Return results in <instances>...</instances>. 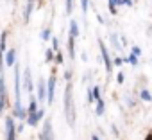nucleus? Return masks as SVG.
Returning a JSON list of instances; mask_svg holds the SVG:
<instances>
[{"instance_id":"nucleus-12","label":"nucleus","mask_w":152,"mask_h":140,"mask_svg":"<svg viewBox=\"0 0 152 140\" xmlns=\"http://www.w3.org/2000/svg\"><path fill=\"white\" fill-rule=\"evenodd\" d=\"M32 9H34V0H27V6H25V13H23V20L29 22L31 15H32Z\"/></svg>"},{"instance_id":"nucleus-9","label":"nucleus","mask_w":152,"mask_h":140,"mask_svg":"<svg viewBox=\"0 0 152 140\" xmlns=\"http://www.w3.org/2000/svg\"><path fill=\"white\" fill-rule=\"evenodd\" d=\"M15 63H16V50L9 49L7 54H4V65L6 66H15Z\"/></svg>"},{"instance_id":"nucleus-1","label":"nucleus","mask_w":152,"mask_h":140,"mask_svg":"<svg viewBox=\"0 0 152 140\" xmlns=\"http://www.w3.org/2000/svg\"><path fill=\"white\" fill-rule=\"evenodd\" d=\"M63 106H64V117L70 127L75 126V104H73V86L68 81L64 86V95H63Z\"/></svg>"},{"instance_id":"nucleus-34","label":"nucleus","mask_w":152,"mask_h":140,"mask_svg":"<svg viewBox=\"0 0 152 140\" xmlns=\"http://www.w3.org/2000/svg\"><path fill=\"white\" fill-rule=\"evenodd\" d=\"M145 140H152V131H150V133H148V135L145 136Z\"/></svg>"},{"instance_id":"nucleus-15","label":"nucleus","mask_w":152,"mask_h":140,"mask_svg":"<svg viewBox=\"0 0 152 140\" xmlns=\"http://www.w3.org/2000/svg\"><path fill=\"white\" fill-rule=\"evenodd\" d=\"M95 102H97V115H104V99L100 97Z\"/></svg>"},{"instance_id":"nucleus-31","label":"nucleus","mask_w":152,"mask_h":140,"mask_svg":"<svg viewBox=\"0 0 152 140\" xmlns=\"http://www.w3.org/2000/svg\"><path fill=\"white\" fill-rule=\"evenodd\" d=\"M4 110H6V104H4L2 101H0V113H4Z\"/></svg>"},{"instance_id":"nucleus-32","label":"nucleus","mask_w":152,"mask_h":140,"mask_svg":"<svg viewBox=\"0 0 152 140\" xmlns=\"http://www.w3.org/2000/svg\"><path fill=\"white\" fill-rule=\"evenodd\" d=\"M16 131H18V133H22V131H23V124H20V126H16Z\"/></svg>"},{"instance_id":"nucleus-18","label":"nucleus","mask_w":152,"mask_h":140,"mask_svg":"<svg viewBox=\"0 0 152 140\" xmlns=\"http://www.w3.org/2000/svg\"><path fill=\"white\" fill-rule=\"evenodd\" d=\"M111 43H113V47H115V49H122V45H120L118 36H116V34H111Z\"/></svg>"},{"instance_id":"nucleus-25","label":"nucleus","mask_w":152,"mask_h":140,"mask_svg":"<svg viewBox=\"0 0 152 140\" xmlns=\"http://www.w3.org/2000/svg\"><path fill=\"white\" fill-rule=\"evenodd\" d=\"M124 79H125L124 72H118V76H116V81H118V85H122V83H124Z\"/></svg>"},{"instance_id":"nucleus-28","label":"nucleus","mask_w":152,"mask_h":140,"mask_svg":"<svg viewBox=\"0 0 152 140\" xmlns=\"http://www.w3.org/2000/svg\"><path fill=\"white\" fill-rule=\"evenodd\" d=\"M95 99H93V92H91V88L88 90V102H93Z\"/></svg>"},{"instance_id":"nucleus-8","label":"nucleus","mask_w":152,"mask_h":140,"mask_svg":"<svg viewBox=\"0 0 152 140\" xmlns=\"http://www.w3.org/2000/svg\"><path fill=\"white\" fill-rule=\"evenodd\" d=\"M23 88H25V92H32V72H31V68L23 70Z\"/></svg>"},{"instance_id":"nucleus-20","label":"nucleus","mask_w":152,"mask_h":140,"mask_svg":"<svg viewBox=\"0 0 152 140\" xmlns=\"http://www.w3.org/2000/svg\"><path fill=\"white\" fill-rule=\"evenodd\" d=\"M81 7H83V13L86 15L88 13V7H90V0H81Z\"/></svg>"},{"instance_id":"nucleus-11","label":"nucleus","mask_w":152,"mask_h":140,"mask_svg":"<svg viewBox=\"0 0 152 140\" xmlns=\"http://www.w3.org/2000/svg\"><path fill=\"white\" fill-rule=\"evenodd\" d=\"M0 101L7 104V90H6V79L0 77Z\"/></svg>"},{"instance_id":"nucleus-10","label":"nucleus","mask_w":152,"mask_h":140,"mask_svg":"<svg viewBox=\"0 0 152 140\" xmlns=\"http://www.w3.org/2000/svg\"><path fill=\"white\" fill-rule=\"evenodd\" d=\"M47 99V83H45V79L41 77L39 81H38V99L36 101H45Z\"/></svg>"},{"instance_id":"nucleus-30","label":"nucleus","mask_w":152,"mask_h":140,"mask_svg":"<svg viewBox=\"0 0 152 140\" xmlns=\"http://www.w3.org/2000/svg\"><path fill=\"white\" fill-rule=\"evenodd\" d=\"M109 2H113L115 6H120V4H124V0H109Z\"/></svg>"},{"instance_id":"nucleus-23","label":"nucleus","mask_w":152,"mask_h":140,"mask_svg":"<svg viewBox=\"0 0 152 140\" xmlns=\"http://www.w3.org/2000/svg\"><path fill=\"white\" fill-rule=\"evenodd\" d=\"M72 9H73V0H66V13L70 15Z\"/></svg>"},{"instance_id":"nucleus-24","label":"nucleus","mask_w":152,"mask_h":140,"mask_svg":"<svg viewBox=\"0 0 152 140\" xmlns=\"http://www.w3.org/2000/svg\"><path fill=\"white\" fill-rule=\"evenodd\" d=\"M52 50H59V40L52 38Z\"/></svg>"},{"instance_id":"nucleus-2","label":"nucleus","mask_w":152,"mask_h":140,"mask_svg":"<svg viewBox=\"0 0 152 140\" xmlns=\"http://www.w3.org/2000/svg\"><path fill=\"white\" fill-rule=\"evenodd\" d=\"M20 65L15 63V104H22L20 94H22V86H20Z\"/></svg>"},{"instance_id":"nucleus-22","label":"nucleus","mask_w":152,"mask_h":140,"mask_svg":"<svg viewBox=\"0 0 152 140\" xmlns=\"http://www.w3.org/2000/svg\"><path fill=\"white\" fill-rule=\"evenodd\" d=\"M54 59H56V63H57V65H61V63H63V54L57 50V54H54Z\"/></svg>"},{"instance_id":"nucleus-6","label":"nucleus","mask_w":152,"mask_h":140,"mask_svg":"<svg viewBox=\"0 0 152 140\" xmlns=\"http://www.w3.org/2000/svg\"><path fill=\"white\" fill-rule=\"evenodd\" d=\"M39 140H54V131H52V120L50 119H45L43 129L39 133Z\"/></svg>"},{"instance_id":"nucleus-7","label":"nucleus","mask_w":152,"mask_h":140,"mask_svg":"<svg viewBox=\"0 0 152 140\" xmlns=\"http://www.w3.org/2000/svg\"><path fill=\"white\" fill-rule=\"evenodd\" d=\"M43 115H45V111H43V110H38L36 113H27V117H25V119H27V124H29V126H32V127H36V126H38V122L43 119Z\"/></svg>"},{"instance_id":"nucleus-26","label":"nucleus","mask_w":152,"mask_h":140,"mask_svg":"<svg viewBox=\"0 0 152 140\" xmlns=\"http://www.w3.org/2000/svg\"><path fill=\"white\" fill-rule=\"evenodd\" d=\"M109 11H111V15H116V6L113 2H109Z\"/></svg>"},{"instance_id":"nucleus-14","label":"nucleus","mask_w":152,"mask_h":140,"mask_svg":"<svg viewBox=\"0 0 152 140\" xmlns=\"http://www.w3.org/2000/svg\"><path fill=\"white\" fill-rule=\"evenodd\" d=\"M68 54H70V57L73 59L75 57V38H68Z\"/></svg>"},{"instance_id":"nucleus-16","label":"nucleus","mask_w":152,"mask_h":140,"mask_svg":"<svg viewBox=\"0 0 152 140\" xmlns=\"http://www.w3.org/2000/svg\"><path fill=\"white\" fill-rule=\"evenodd\" d=\"M140 97L145 101V102H148V101H152V95H150V92L148 90H141V94H140Z\"/></svg>"},{"instance_id":"nucleus-29","label":"nucleus","mask_w":152,"mask_h":140,"mask_svg":"<svg viewBox=\"0 0 152 140\" xmlns=\"http://www.w3.org/2000/svg\"><path fill=\"white\" fill-rule=\"evenodd\" d=\"M122 63H124V57H115V65L116 66H120Z\"/></svg>"},{"instance_id":"nucleus-27","label":"nucleus","mask_w":152,"mask_h":140,"mask_svg":"<svg viewBox=\"0 0 152 140\" xmlns=\"http://www.w3.org/2000/svg\"><path fill=\"white\" fill-rule=\"evenodd\" d=\"M132 54H134V56H140V54H141V49H140V47H132Z\"/></svg>"},{"instance_id":"nucleus-19","label":"nucleus","mask_w":152,"mask_h":140,"mask_svg":"<svg viewBox=\"0 0 152 140\" xmlns=\"http://www.w3.org/2000/svg\"><path fill=\"white\" fill-rule=\"evenodd\" d=\"M52 59H54V50H52V49H47V52H45V61L50 63Z\"/></svg>"},{"instance_id":"nucleus-17","label":"nucleus","mask_w":152,"mask_h":140,"mask_svg":"<svg viewBox=\"0 0 152 140\" xmlns=\"http://www.w3.org/2000/svg\"><path fill=\"white\" fill-rule=\"evenodd\" d=\"M124 61H125V63H131V65H138V56L131 54V56H127V57H125Z\"/></svg>"},{"instance_id":"nucleus-13","label":"nucleus","mask_w":152,"mask_h":140,"mask_svg":"<svg viewBox=\"0 0 152 140\" xmlns=\"http://www.w3.org/2000/svg\"><path fill=\"white\" fill-rule=\"evenodd\" d=\"M70 36L72 38H77L79 36V25H77V22H75V20L70 22Z\"/></svg>"},{"instance_id":"nucleus-35","label":"nucleus","mask_w":152,"mask_h":140,"mask_svg":"<svg viewBox=\"0 0 152 140\" xmlns=\"http://www.w3.org/2000/svg\"><path fill=\"white\" fill-rule=\"evenodd\" d=\"M91 140H100V138H99L97 135H93V136H91Z\"/></svg>"},{"instance_id":"nucleus-33","label":"nucleus","mask_w":152,"mask_h":140,"mask_svg":"<svg viewBox=\"0 0 152 140\" xmlns=\"http://www.w3.org/2000/svg\"><path fill=\"white\" fill-rule=\"evenodd\" d=\"M124 4L125 6H132V0H124Z\"/></svg>"},{"instance_id":"nucleus-4","label":"nucleus","mask_w":152,"mask_h":140,"mask_svg":"<svg viewBox=\"0 0 152 140\" xmlns=\"http://www.w3.org/2000/svg\"><path fill=\"white\" fill-rule=\"evenodd\" d=\"M56 74H52L47 81V102L52 104L54 102V94H56Z\"/></svg>"},{"instance_id":"nucleus-5","label":"nucleus","mask_w":152,"mask_h":140,"mask_svg":"<svg viewBox=\"0 0 152 140\" xmlns=\"http://www.w3.org/2000/svg\"><path fill=\"white\" fill-rule=\"evenodd\" d=\"M6 140H16V126L13 117H6Z\"/></svg>"},{"instance_id":"nucleus-3","label":"nucleus","mask_w":152,"mask_h":140,"mask_svg":"<svg viewBox=\"0 0 152 140\" xmlns=\"http://www.w3.org/2000/svg\"><path fill=\"white\" fill-rule=\"evenodd\" d=\"M99 47H100V54H102V59H104V65H106V72L109 74V72H113V63H111V56H109V52H107V49H106V45H104V41L102 40H99Z\"/></svg>"},{"instance_id":"nucleus-21","label":"nucleus","mask_w":152,"mask_h":140,"mask_svg":"<svg viewBox=\"0 0 152 140\" xmlns=\"http://www.w3.org/2000/svg\"><path fill=\"white\" fill-rule=\"evenodd\" d=\"M48 38H50V29H43V31H41V40L47 41Z\"/></svg>"}]
</instances>
